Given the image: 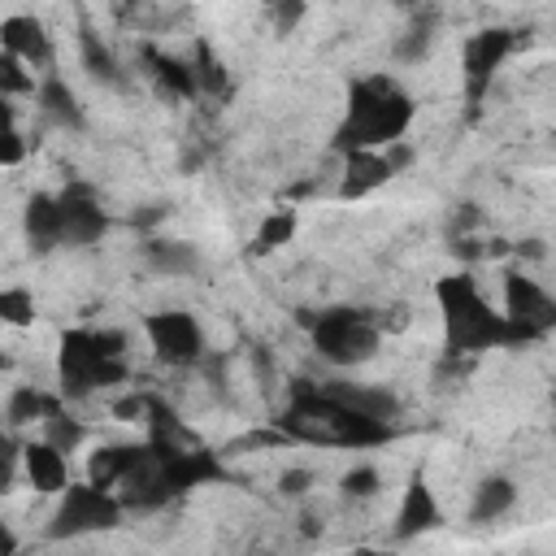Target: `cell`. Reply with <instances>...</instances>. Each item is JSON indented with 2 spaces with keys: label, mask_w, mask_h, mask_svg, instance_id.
I'll return each mask as SVG.
<instances>
[{
  "label": "cell",
  "mask_w": 556,
  "mask_h": 556,
  "mask_svg": "<svg viewBox=\"0 0 556 556\" xmlns=\"http://www.w3.org/2000/svg\"><path fill=\"white\" fill-rule=\"evenodd\" d=\"M278 430L304 443H330V447H374L391 439V421L365 417L343 408L326 387H308L300 382L287 413L278 417Z\"/></svg>",
  "instance_id": "1"
},
{
  "label": "cell",
  "mask_w": 556,
  "mask_h": 556,
  "mask_svg": "<svg viewBox=\"0 0 556 556\" xmlns=\"http://www.w3.org/2000/svg\"><path fill=\"white\" fill-rule=\"evenodd\" d=\"M413 122V100L382 74L352 83L348 91V117L334 130V148L339 152H374V148H391L400 143V135Z\"/></svg>",
  "instance_id": "2"
},
{
  "label": "cell",
  "mask_w": 556,
  "mask_h": 556,
  "mask_svg": "<svg viewBox=\"0 0 556 556\" xmlns=\"http://www.w3.org/2000/svg\"><path fill=\"white\" fill-rule=\"evenodd\" d=\"M434 300L443 308V321H447V352L452 356H465V352H482V348H500V343H521L517 330L508 326L504 313H495L478 282L469 274H452V278H439L434 287Z\"/></svg>",
  "instance_id": "3"
},
{
  "label": "cell",
  "mask_w": 556,
  "mask_h": 556,
  "mask_svg": "<svg viewBox=\"0 0 556 556\" xmlns=\"http://www.w3.org/2000/svg\"><path fill=\"white\" fill-rule=\"evenodd\" d=\"M313 330V348L330 365H361L378 352V326L361 308H326L317 317H304Z\"/></svg>",
  "instance_id": "4"
},
{
  "label": "cell",
  "mask_w": 556,
  "mask_h": 556,
  "mask_svg": "<svg viewBox=\"0 0 556 556\" xmlns=\"http://www.w3.org/2000/svg\"><path fill=\"white\" fill-rule=\"evenodd\" d=\"M56 374H61V395L65 400H83L96 387L122 382V361L104 356L91 330H70L61 334V352H56Z\"/></svg>",
  "instance_id": "5"
},
{
  "label": "cell",
  "mask_w": 556,
  "mask_h": 556,
  "mask_svg": "<svg viewBox=\"0 0 556 556\" xmlns=\"http://www.w3.org/2000/svg\"><path fill=\"white\" fill-rule=\"evenodd\" d=\"M122 517V500L91 486V482H70L61 491V504L52 513V526L48 534L52 539H78V534H91V530H113Z\"/></svg>",
  "instance_id": "6"
},
{
  "label": "cell",
  "mask_w": 556,
  "mask_h": 556,
  "mask_svg": "<svg viewBox=\"0 0 556 556\" xmlns=\"http://www.w3.org/2000/svg\"><path fill=\"white\" fill-rule=\"evenodd\" d=\"M504 317L517 330V339H539L556 326V300L534 278L508 274L504 278Z\"/></svg>",
  "instance_id": "7"
},
{
  "label": "cell",
  "mask_w": 556,
  "mask_h": 556,
  "mask_svg": "<svg viewBox=\"0 0 556 556\" xmlns=\"http://www.w3.org/2000/svg\"><path fill=\"white\" fill-rule=\"evenodd\" d=\"M143 326H148L152 352L165 365H191V361H200L204 334H200V321L191 313H152Z\"/></svg>",
  "instance_id": "8"
},
{
  "label": "cell",
  "mask_w": 556,
  "mask_h": 556,
  "mask_svg": "<svg viewBox=\"0 0 556 556\" xmlns=\"http://www.w3.org/2000/svg\"><path fill=\"white\" fill-rule=\"evenodd\" d=\"M513 43H517V35L504 30V26H486V30L469 35V43H465V91H469V104L482 100V87L491 83L500 61L513 52Z\"/></svg>",
  "instance_id": "9"
},
{
  "label": "cell",
  "mask_w": 556,
  "mask_h": 556,
  "mask_svg": "<svg viewBox=\"0 0 556 556\" xmlns=\"http://www.w3.org/2000/svg\"><path fill=\"white\" fill-rule=\"evenodd\" d=\"M61 226H65V243H96L100 235H104V226H109V217H104V208L96 204V191L87 187V182H70L61 195Z\"/></svg>",
  "instance_id": "10"
},
{
  "label": "cell",
  "mask_w": 556,
  "mask_h": 556,
  "mask_svg": "<svg viewBox=\"0 0 556 556\" xmlns=\"http://www.w3.org/2000/svg\"><path fill=\"white\" fill-rule=\"evenodd\" d=\"M0 43H4V52H13V56L26 61V65H43V61L52 56V39H48L43 22H35V17H26V13L0 22Z\"/></svg>",
  "instance_id": "11"
},
{
  "label": "cell",
  "mask_w": 556,
  "mask_h": 556,
  "mask_svg": "<svg viewBox=\"0 0 556 556\" xmlns=\"http://www.w3.org/2000/svg\"><path fill=\"white\" fill-rule=\"evenodd\" d=\"M439 526V504H434V491L421 473H413L408 491H404V504H400V517H395V534L400 539H413L421 530H434Z\"/></svg>",
  "instance_id": "12"
},
{
  "label": "cell",
  "mask_w": 556,
  "mask_h": 556,
  "mask_svg": "<svg viewBox=\"0 0 556 556\" xmlns=\"http://www.w3.org/2000/svg\"><path fill=\"white\" fill-rule=\"evenodd\" d=\"M26 235H30V243H35L39 252H48V248L65 243L61 200H56V195H43V191H35V195H30V204H26Z\"/></svg>",
  "instance_id": "13"
},
{
  "label": "cell",
  "mask_w": 556,
  "mask_h": 556,
  "mask_svg": "<svg viewBox=\"0 0 556 556\" xmlns=\"http://www.w3.org/2000/svg\"><path fill=\"white\" fill-rule=\"evenodd\" d=\"M26 478L35 491H65L70 469H65V452H56L52 443H30L26 447Z\"/></svg>",
  "instance_id": "14"
},
{
  "label": "cell",
  "mask_w": 556,
  "mask_h": 556,
  "mask_svg": "<svg viewBox=\"0 0 556 556\" xmlns=\"http://www.w3.org/2000/svg\"><path fill=\"white\" fill-rule=\"evenodd\" d=\"M387 178H391V165H387L382 152H352V156H348V174H343V182H339V195L356 200V195L382 187Z\"/></svg>",
  "instance_id": "15"
},
{
  "label": "cell",
  "mask_w": 556,
  "mask_h": 556,
  "mask_svg": "<svg viewBox=\"0 0 556 556\" xmlns=\"http://www.w3.org/2000/svg\"><path fill=\"white\" fill-rule=\"evenodd\" d=\"M343 408H352V413H365V417H378V421H391L395 417V395L391 391H382V387H326Z\"/></svg>",
  "instance_id": "16"
},
{
  "label": "cell",
  "mask_w": 556,
  "mask_h": 556,
  "mask_svg": "<svg viewBox=\"0 0 556 556\" xmlns=\"http://www.w3.org/2000/svg\"><path fill=\"white\" fill-rule=\"evenodd\" d=\"M135 456H139V447H126V443H113V447L91 452V460H87V482L100 486V491L117 486V482L126 478V469L135 465Z\"/></svg>",
  "instance_id": "17"
},
{
  "label": "cell",
  "mask_w": 556,
  "mask_h": 556,
  "mask_svg": "<svg viewBox=\"0 0 556 556\" xmlns=\"http://www.w3.org/2000/svg\"><path fill=\"white\" fill-rule=\"evenodd\" d=\"M143 252H148V265L156 274H174V278L195 274V265H200V252L191 243H182V239H152Z\"/></svg>",
  "instance_id": "18"
},
{
  "label": "cell",
  "mask_w": 556,
  "mask_h": 556,
  "mask_svg": "<svg viewBox=\"0 0 556 556\" xmlns=\"http://www.w3.org/2000/svg\"><path fill=\"white\" fill-rule=\"evenodd\" d=\"M61 408V400H52V395H43L39 387H17L13 395H9V421L13 426H26V421H43V417H52Z\"/></svg>",
  "instance_id": "19"
},
{
  "label": "cell",
  "mask_w": 556,
  "mask_h": 556,
  "mask_svg": "<svg viewBox=\"0 0 556 556\" xmlns=\"http://www.w3.org/2000/svg\"><path fill=\"white\" fill-rule=\"evenodd\" d=\"M513 500H517V486H513L508 478H486V482L478 486V495H473L469 517H473V521H491V517H500L504 508H513Z\"/></svg>",
  "instance_id": "20"
},
{
  "label": "cell",
  "mask_w": 556,
  "mask_h": 556,
  "mask_svg": "<svg viewBox=\"0 0 556 556\" xmlns=\"http://www.w3.org/2000/svg\"><path fill=\"white\" fill-rule=\"evenodd\" d=\"M148 65H152V74L161 78L165 91H174V96H195V91H200L191 65H182V61H174V56H161V52H152V48H148Z\"/></svg>",
  "instance_id": "21"
},
{
  "label": "cell",
  "mask_w": 556,
  "mask_h": 556,
  "mask_svg": "<svg viewBox=\"0 0 556 556\" xmlns=\"http://www.w3.org/2000/svg\"><path fill=\"white\" fill-rule=\"evenodd\" d=\"M39 109L48 113V117H56L61 126H78L83 117H78V100H74V91L61 83V78H43L39 83Z\"/></svg>",
  "instance_id": "22"
},
{
  "label": "cell",
  "mask_w": 556,
  "mask_h": 556,
  "mask_svg": "<svg viewBox=\"0 0 556 556\" xmlns=\"http://www.w3.org/2000/svg\"><path fill=\"white\" fill-rule=\"evenodd\" d=\"M83 421L78 417H70L65 408H56L52 417H43V443H52L56 452H74L78 443H83Z\"/></svg>",
  "instance_id": "23"
},
{
  "label": "cell",
  "mask_w": 556,
  "mask_h": 556,
  "mask_svg": "<svg viewBox=\"0 0 556 556\" xmlns=\"http://www.w3.org/2000/svg\"><path fill=\"white\" fill-rule=\"evenodd\" d=\"M291 235H295V213H291V208H278V213H269V217L261 222V230H256V252H274V248H282V243H291Z\"/></svg>",
  "instance_id": "24"
},
{
  "label": "cell",
  "mask_w": 556,
  "mask_h": 556,
  "mask_svg": "<svg viewBox=\"0 0 556 556\" xmlns=\"http://www.w3.org/2000/svg\"><path fill=\"white\" fill-rule=\"evenodd\" d=\"M195 83L208 96H226V70H222V61L213 56L208 43H195Z\"/></svg>",
  "instance_id": "25"
},
{
  "label": "cell",
  "mask_w": 556,
  "mask_h": 556,
  "mask_svg": "<svg viewBox=\"0 0 556 556\" xmlns=\"http://www.w3.org/2000/svg\"><path fill=\"white\" fill-rule=\"evenodd\" d=\"M78 43H83V61H87V70H91L96 78H117V61H113V52L100 43L96 30H83Z\"/></svg>",
  "instance_id": "26"
},
{
  "label": "cell",
  "mask_w": 556,
  "mask_h": 556,
  "mask_svg": "<svg viewBox=\"0 0 556 556\" xmlns=\"http://www.w3.org/2000/svg\"><path fill=\"white\" fill-rule=\"evenodd\" d=\"M0 317H4L9 326H30V321H35V300H30V291H26V287L0 291Z\"/></svg>",
  "instance_id": "27"
},
{
  "label": "cell",
  "mask_w": 556,
  "mask_h": 556,
  "mask_svg": "<svg viewBox=\"0 0 556 556\" xmlns=\"http://www.w3.org/2000/svg\"><path fill=\"white\" fill-rule=\"evenodd\" d=\"M22 65H26V61H17L13 52H4V56H0V91H4V96H17V91H35V78H30Z\"/></svg>",
  "instance_id": "28"
},
{
  "label": "cell",
  "mask_w": 556,
  "mask_h": 556,
  "mask_svg": "<svg viewBox=\"0 0 556 556\" xmlns=\"http://www.w3.org/2000/svg\"><path fill=\"white\" fill-rule=\"evenodd\" d=\"M426 43H430V17H421L413 30L400 35L395 56H400V61H421V56H426Z\"/></svg>",
  "instance_id": "29"
},
{
  "label": "cell",
  "mask_w": 556,
  "mask_h": 556,
  "mask_svg": "<svg viewBox=\"0 0 556 556\" xmlns=\"http://www.w3.org/2000/svg\"><path fill=\"white\" fill-rule=\"evenodd\" d=\"M378 486H382V478H378V469H369V465L343 473V495H352V500H365V495H374Z\"/></svg>",
  "instance_id": "30"
},
{
  "label": "cell",
  "mask_w": 556,
  "mask_h": 556,
  "mask_svg": "<svg viewBox=\"0 0 556 556\" xmlns=\"http://www.w3.org/2000/svg\"><path fill=\"white\" fill-rule=\"evenodd\" d=\"M143 413H148V395H126V400L113 404V417L117 421H139Z\"/></svg>",
  "instance_id": "31"
},
{
  "label": "cell",
  "mask_w": 556,
  "mask_h": 556,
  "mask_svg": "<svg viewBox=\"0 0 556 556\" xmlns=\"http://www.w3.org/2000/svg\"><path fill=\"white\" fill-rule=\"evenodd\" d=\"M308 486H313V473H308V469H287V473L278 478V491H282V495H304Z\"/></svg>",
  "instance_id": "32"
},
{
  "label": "cell",
  "mask_w": 556,
  "mask_h": 556,
  "mask_svg": "<svg viewBox=\"0 0 556 556\" xmlns=\"http://www.w3.org/2000/svg\"><path fill=\"white\" fill-rule=\"evenodd\" d=\"M96 343H100V352L113 356V361H122V352H126V334H122V330H96Z\"/></svg>",
  "instance_id": "33"
},
{
  "label": "cell",
  "mask_w": 556,
  "mask_h": 556,
  "mask_svg": "<svg viewBox=\"0 0 556 556\" xmlns=\"http://www.w3.org/2000/svg\"><path fill=\"white\" fill-rule=\"evenodd\" d=\"M300 17H304V4H278V9H274V26H278V35H287Z\"/></svg>",
  "instance_id": "34"
},
{
  "label": "cell",
  "mask_w": 556,
  "mask_h": 556,
  "mask_svg": "<svg viewBox=\"0 0 556 556\" xmlns=\"http://www.w3.org/2000/svg\"><path fill=\"white\" fill-rule=\"evenodd\" d=\"M22 152H26L22 135L9 126V130H4V148H0V161H4V165H17V161H22Z\"/></svg>",
  "instance_id": "35"
},
{
  "label": "cell",
  "mask_w": 556,
  "mask_h": 556,
  "mask_svg": "<svg viewBox=\"0 0 556 556\" xmlns=\"http://www.w3.org/2000/svg\"><path fill=\"white\" fill-rule=\"evenodd\" d=\"M382 156H387V165H391V174H395L400 165H408V161H413V148H408V143H391Z\"/></svg>",
  "instance_id": "36"
},
{
  "label": "cell",
  "mask_w": 556,
  "mask_h": 556,
  "mask_svg": "<svg viewBox=\"0 0 556 556\" xmlns=\"http://www.w3.org/2000/svg\"><path fill=\"white\" fill-rule=\"evenodd\" d=\"M517 252H526V256H539L543 248H539V239H526V243H517Z\"/></svg>",
  "instance_id": "37"
},
{
  "label": "cell",
  "mask_w": 556,
  "mask_h": 556,
  "mask_svg": "<svg viewBox=\"0 0 556 556\" xmlns=\"http://www.w3.org/2000/svg\"><path fill=\"white\" fill-rule=\"evenodd\" d=\"M352 556H382V552H374V547H361V552H352Z\"/></svg>",
  "instance_id": "38"
},
{
  "label": "cell",
  "mask_w": 556,
  "mask_h": 556,
  "mask_svg": "<svg viewBox=\"0 0 556 556\" xmlns=\"http://www.w3.org/2000/svg\"><path fill=\"white\" fill-rule=\"evenodd\" d=\"M13 556H17V552H13Z\"/></svg>",
  "instance_id": "39"
}]
</instances>
